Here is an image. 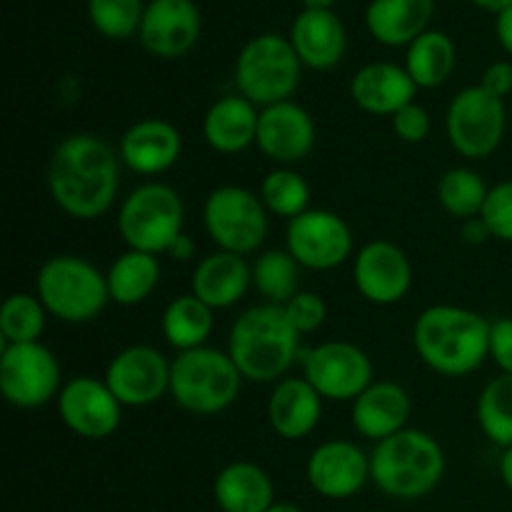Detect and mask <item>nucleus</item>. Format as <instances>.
<instances>
[{
  "mask_svg": "<svg viewBox=\"0 0 512 512\" xmlns=\"http://www.w3.org/2000/svg\"><path fill=\"white\" fill-rule=\"evenodd\" d=\"M118 148L103 135L70 133L53 148L48 160V193L55 208L73 220H98L118 200L120 190Z\"/></svg>",
  "mask_w": 512,
  "mask_h": 512,
  "instance_id": "nucleus-1",
  "label": "nucleus"
},
{
  "mask_svg": "<svg viewBox=\"0 0 512 512\" xmlns=\"http://www.w3.org/2000/svg\"><path fill=\"white\" fill-rule=\"evenodd\" d=\"M413 348L433 373L465 378L490 358V320L460 305H430L413 323Z\"/></svg>",
  "mask_w": 512,
  "mask_h": 512,
  "instance_id": "nucleus-2",
  "label": "nucleus"
},
{
  "mask_svg": "<svg viewBox=\"0 0 512 512\" xmlns=\"http://www.w3.org/2000/svg\"><path fill=\"white\" fill-rule=\"evenodd\" d=\"M228 353L250 383H278L300 360V335L280 305H255L235 318Z\"/></svg>",
  "mask_w": 512,
  "mask_h": 512,
  "instance_id": "nucleus-3",
  "label": "nucleus"
},
{
  "mask_svg": "<svg viewBox=\"0 0 512 512\" xmlns=\"http://www.w3.org/2000/svg\"><path fill=\"white\" fill-rule=\"evenodd\" d=\"M445 475V450L430 433L405 428L375 443L370 453V483L395 500H418L433 493Z\"/></svg>",
  "mask_w": 512,
  "mask_h": 512,
  "instance_id": "nucleus-4",
  "label": "nucleus"
},
{
  "mask_svg": "<svg viewBox=\"0 0 512 512\" xmlns=\"http://www.w3.org/2000/svg\"><path fill=\"white\" fill-rule=\"evenodd\" d=\"M245 378L228 350L195 348L178 353L170 370V398L180 410L200 418L220 415L240 398Z\"/></svg>",
  "mask_w": 512,
  "mask_h": 512,
  "instance_id": "nucleus-5",
  "label": "nucleus"
},
{
  "mask_svg": "<svg viewBox=\"0 0 512 512\" xmlns=\"http://www.w3.org/2000/svg\"><path fill=\"white\" fill-rule=\"evenodd\" d=\"M35 295L45 305L50 318L60 323H93L108 308L110 293L105 273L80 255H53L35 275Z\"/></svg>",
  "mask_w": 512,
  "mask_h": 512,
  "instance_id": "nucleus-6",
  "label": "nucleus"
},
{
  "mask_svg": "<svg viewBox=\"0 0 512 512\" xmlns=\"http://www.w3.org/2000/svg\"><path fill=\"white\" fill-rule=\"evenodd\" d=\"M118 233L125 248L150 255H168L170 245L185 233V203L168 183L138 185L118 210Z\"/></svg>",
  "mask_w": 512,
  "mask_h": 512,
  "instance_id": "nucleus-7",
  "label": "nucleus"
},
{
  "mask_svg": "<svg viewBox=\"0 0 512 512\" xmlns=\"http://www.w3.org/2000/svg\"><path fill=\"white\" fill-rule=\"evenodd\" d=\"M303 75V63L290 38L275 33L255 35L243 45L235 60L238 95L258 108L293 100Z\"/></svg>",
  "mask_w": 512,
  "mask_h": 512,
  "instance_id": "nucleus-8",
  "label": "nucleus"
},
{
  "mask_svg": "<svg viewBox=\"0 0 512 512\" xmlns=\"http://www.w3.org/2000/svg\"><path fill=\"white\" fill-rule=\"evenodd\" d=\"M203 225L218 250L253 255L270 233V213L258 193L243 185H220L210 190L203 205Z\"/></svg>",
  "mask_w": 512,
  "mask_h": 512,
  "instance_id": "nucleus-9",
  "label": "nucleus"
},
{
  "mask_svg": "<svg viewBox=\"0 0 512 512\" xmlns=\"http://www.w3.org/2000/svg\"><path fill=\"white\" fill-rule=\"evenodd\" d=\"M508 128L505 100L490 95L483 85L463 88L448 105L445 130L458 155L468 160H485L500 148Z\"/></svg>",
  "mask_w": 512,
  "mask_h": 512,
  "instance_id": "nucleus-10",
  "label": "nucleus"
},
{
  "mask_svg": "<svg viewBox=\"0 0 512 512\" xmlns=\"http://www.w3.org/2000/svg\"><path fill=\"white\" fill-rule=\"evenodd\" d=\"M63 370L53 350L43 343L3 345L0 350V393L18 410H35L58 400Z\"/></svg>",
  "mask_w": 512,
  "mask_h": 512,
  "instance_id": "nucleus-11",
  "label": "nucleus"
},
{
  "mask_svg": "<svg viewBox=\"0 0 512 512\" xmlns=\"http://www.w3.org/2000/svg\"><path fill=\"white\" fill-rule=\"evenodd\" d=\"M303 378L330 403H353L375 380L373 360L348 340H325L300 353Z\"/></svg>",
  "mask_w": 512,
  "mask_h": 512,
  "instance_id": "nucleus-12",
  "label": "nucleus"
},
{
  "mask_svg": "<svg viewBox=\"0 0 512 512\" xmlns=\"http://www.w3.org/2000/svg\"><path fill=\"white\" fill-rule=\"evenodd\" d=\"M285 248L303 270L328 273L355 258V238L348 220L328 208H310L285 228Z\"/></svg>",
  "mask_w": 512,
  "mask_h": 512,
  "instance_id": "nucleus-13",
  "label": "nucleus"
},
{
  "mask_svg": "<svg viewBox=\"0 0 512 512\" xmlns=\"http://www.w3.org/2000/svg\"><path fill=\"white\" fill-rule=\"evenodd\" d=\"M173 360L153 345H128L110 358L103 380L123 408H148L170 395Z\"/></svg>",
  "mask_w": 512,
  "mask_h": 512,
  "instance_id": "nucleus-14",
  "label": "nucleus"
},
{
  "mask_svg": "<svg viewBox=\"0 0 512 512\" xmlns=\"http://www.w3.org/2000/svg\"><path fill=\"white\" fill-rule=\"evenodd\" d=\"M60 423L83 440H105L123 423V405L113 395L103 378L78 375L70 378L60 390L58 400Z\"/></svg>",
  "mask_w": 512,
  "mask_h": 512,
  "instance_id": "nucleus-15",
  "label": "nucleus"
},
{
  "mask_svg": "<svg viewBox=\"0 0 512 512\" xmlns=\"http://www.w3.org/2000/svg\"><path fill=\"white\" fill-rule=\"evenodd\" d=\"M353 283L368 303L388 308L413 288V263L393 240H370L353 258Z\"/></svg>",
  "mask_w": 512,
  "mask_h": 512,
  "instance_id": "nucleus-16",
  "label": "nucleus"
},
{
  "mask_svg": "<svg viewBox=\"0 0 512 512\" xmlns=\"http://www.w3.org/2000/svg\"><path fill=\"white\" fill-rule=\"evenodd\" d=\"M315 140H318V128L313 115L295 100L260 108L255 145L278 168H293L303 163L313 153Z\"/></svg>",
  "mask_w": 512,
  "mask_h": 512,
  "instance_id": "nucleus-17",
  "label": "nucleus"
},
{
  "mask_svg": "<svg viewBox=\"0 0 512 512\" xmlns=\"http://www.w3.org/2000/svg\"><path fill=\"white\" fill-rule=\"evenodd\" d=\"M310 488L328 500H348L370 483V455L353 440H325L305 463Z\"/></svg>",
  "mask_w": 512,
  "mask_h": 512,
  "instance_id": "nucleus-18",
  "label": "nucleus"
},
{
  "mask_svg": "<svg viewBox=\"0 0 512 512\" xmlns=\"http://www.w3.org/2000/svg\"><path fill=\"white\" fill-rule=\"evenodd\" d=\"M203 18L193 0H153L140 23V45L160 60L188 55L198 45Z\"/></svg>",
  "mask_w": 512,
  "mask_h": 512,
  "instance_id": "nucleus-19",
  "label": "nucleus"
},
{
  "mask_svg": "<svg viewBox=\"0 0 512 512\" xmlns=\"http://www.w3.org/2000/svg\"><path fill=\"white\" fill-rule=\"evenodd\" d=\"M125 168L155 178L173 168L183 155V133L165 118H143L130 125L118 143Z\"/></svg>",
  "mask_w": 512,
  "mask_h": 512,
  "instance_id": "nucleus-20",
  "label": "nucleus"
},
{
  "mask_svg": "<svg viewBox=\"0 0 512 512\" xmlns=\"http://www.w3.org/2000/svg\"><path fill=\"white\" fill-rule=\"evenodd\" d=\"M410 415H413V400L408 390L395 380H373L350 403L355 433L373 443L403 433L410 423Z\"/></svg>",
  "mask_w": 512,
  "mask_h": 512,
  "instance_id": "nucleus-21",
  "label": "nucleus"
},
{
  "mask_svg": "<svg viewBox=\"0 0 512 512\" xmlns=\"http://www.w3.org/2000/svg\"><path fill=\"white\" fill-rule=\"evenodd\" d=\"M418 90L405 65L398 63H368L350 80L353 103L378 118H393L405 105L415 103Z\"/></svg>",
  "mask_w": 512,
  "mask_h": 512,
  "instance_id": "nucleus-22",
  "label": "nucleus"
},
{
  "mask_svg": "<svg viewBox=\"0 0 512 512\" xmlns=\"http://www.w3.org/2000/svg\"><path fill=\"white\" fill-rule=\"evenodd\" d=\"M250 288H253V265L243 255L225 253V250H215L200 258L190 278V293L213 310L233 308Z\"/></svg>",
  "mask_w": 512,
  "mask_h": 512,
  "instance_id": "nucleus-23",
  "label": "nucleus"
},
{
  "mask_svg": "<svg viewBox=\"0 0 512 512\" xmlns=\"http://www.w3.org/2000/svg\"><path fill=\"white\" fill-rule=\"evenodd\" d=\"M323 403L318 390L305 378L278 380L268 398L270 428L290 443L308 438L323 420Z\"/></svg>",
  "mask_w": 512,
  "mask_h": 512,
  "instance_id": "nucleus-24",
  "label": "nucleus"
},
{
  "mask_svg": "<svg viewBox=\"0 0 512 512\" xmlns=\"http://www.w3.org/2000/svg\"><path fill=\"white\" fill-rule=\"evenodd\" d=\"M290 43L305 68L330 70L343 60L348 35L343 20L333 10H303L293 20Z\"/></svg>",
  "mask_w": 512,
  "mask_h": 512,
  "instance_id": "nucleus-25",
  "label": "nucleus"
},
{
  "mask_svg": "<svg viewBox=\"0 0 512 512\" xmlns=\"http://www.w3.org/2000/svg\"><path fill=\"white\" fill-rule=\"evenodd\" d=\"M260 108L243 95L215 100L203 118V138L215 153L238 155L255 145Z\"/></svg>",
  "mask_w": 512,
  "mask_h": 512,
  "instance_id": "nucleus-26",
  "label": "nucleus"
},
{
  "mask_svg": "<svg viewBox=\"0 0 512 512\" xmlns=\"http://www.w3.org/2000/svg\"><path fill=\"white\" fill-rule=\"evenodd\" d=\"M213 498L223 512H265L275 503V485L258 463L235 460L215 475Z\"/></svg>",
  "mask_w": 512,
  "mask_h": 512,
  "instance_id": "nucleus-27",
  "label": "nucleus"
},
{
  "mask_svg": "<svg viewBox=\"0 0 512 512\" xmlns=\"http://www.w3.org/2000/svg\"><path fill=\"white\" fill-rule=\"evenodd\" d=\"M435 0H373L365 10V25L378 43L400 48L428 30Z\"/></svg>",
  "mask_w": 512,
  "mask_h": 512,
  "instance_id": "nucleus-28",
  "label": "nucleus"
},
{
  "mask_svg": "<svg viewBox=\"0 0 512 512\" xmlns=\"http://www.w3.org/2000/svg\"><path fill=\"white\" fill-rule=\"evenodd\" d=\"M105 280H108L110 303L135 308L155 293L163 280V265L158 255L128 248L110 263Z\"/></svg>",
  "mask_w": 512,
  "mask_h": 512,
  "instance_id": "nucleus-29",
  "label": "nucleus"
},
{
  "mask_svg": "<svg viewBox=\"0 0 512 512\" xmlns=\"http://www.w3.org/2000/svg\"><path fill=\"white\" fill-rule=\"evenodd\" d=\"M213 315L215 310L210 305L195 298L193 293H185L165 305L160 330H163V338L168 340L170 348H175L178 353H188V350L208 345L215 328Z\"/></svg>",
  "mask_w": 512,
  "mask_h": 512,
  "instance_id": "nucleus-30",
  "label": "nucleus"
},
{
  "mask_svg": "<svg viewBox=\"0 0 512 512\" xmlns=\"http://www.w3.org/2000/svg\"><path fill=\"white\" fill-rule=\"evenodd\" d=\"M455 63H458V50L443 30H425L408 45L405 55V70L420 90H433L448 83Z\"/></svg>",
  "mask_w": 512,
  "mask_h": 512,
  "instance_id": "nucleus-31",
  "label": "nucleus"
},
{
  "mask_svg": "<svg viewBox=\"0 0 512 512\" xmlns=\"http://www.w3.org/2000/svg\"><path fill=\"white\" fill-rule=\"evenodd\" d=\"M253 288L265 298V303L283 308L290 298L300 293V268L298 260L288 253V248L263 250L253 260Z\"/></svg>",
  "mask_w": 512,
  "mask_h": 512,
  "instance_id": "nucleus-32",
  "label": "nucleus"
},
{
  "mask_svg": "<svg viewBox=\"0 0 512 512\" xmlns=\"http://www.w3.org/2000/svg\"><path fill=\"white\" fill-rule=\"evenodd\" d=\"M435 193H438L440 208L458 218L460 223H465V220L478 218L483 213L490 188L478 170L458 165V168H450L440 175Z\"/></svg>",
  "mask_w": 512,
  "mask_h": 512,
  "instance_id": "nucleus-33",
  "label": "nucleus"
},
{
  "mask_svg": "<svg viewBox=\"0 0 512 512\" xmlns=\"http://www.w3.org/2000/svg\"><path fill=\"white\" fill-rule=\"evenodd\" d=\"M475 418L485 438L498 448L512 445V375L500 373L490 380L475 405Z\"/></svg>",
  "mask_w": 512,
  "mask_h": 512,
  "instance_id": "nucleus-34",
  "label": "nucleus"
},
{
  "mask_svg": "<svg viewBox=\"0 0 512 512\" xmlns=\"http://www.w3.org/2000/svg\"><path fill=\"white\" fill-rule=\"evenodd\" d=\"M48 310L35 293H13L0 308V338L3 345L40 343L48 325Z\"/></svg>",
  "mask_w": 512,
  "mask_h": 512,
  "instance_id": "nucleus-35",
  "label": "nucleus"
},
{
  "mask_svg": "<svg viewBox=\"0 0 512 512\" xmlns=\"http://www.w3.org/2000/svg\"><path fill=\"white\" fill-rule=\"evenodd\" d=\"M260 200L265 210L275 218H285L290 223L293 218L310 210V185L295 168H275L260 183Z\"/></svg>",
  "mask_w": 512,
  "mask_h": 512,
  "instance_id": "nucleus-36",
  "label": "nucleus"
},
{
  "mask_svg": "<svg viewBox=\"0 0 512 512\" xmlns=\"http://www.w3.org/2000/svg\"><path fill=\"white\" fill-rule=\"evenodd\" d=\"M145 8L143 0H88V18L103 38L125 40L140 33Z\"/></svg>",
  "mask_w": 512,
  "mask_h": 512,
  "instance_id": "nucleus-37",
  "label": "nucleus"
},
{
  "mask_svg": "<svg viewBox=\"0 0 512 512\" xmlns=\"http://www.w3.org/2000/svg\"><path fill=\"white\" fill-rule=\"evenodd\" d=\"M480 218L485 220L495 240L512 243V180H503L490 188Z\"/></svg>",
  "mask_w": 512,
  "mask_h": 512,
  "instance_id": "nucleus-38",
  "label": "nucleus"
},
{
  "mask_svg": "<svg viewBox=\"0 0 512 512\" xmlns=\"http://www.w3.org/2000/svg\"><path fill=\"white\" fill-rule=\"evenodd\" d=\"M285 315H288L290 325L298 330V335H310L320 330L328 320V305L313 290H300L295 298H290L283 305Z\"/></svg>",
  "mask_w": 512,
  "mask_h": 512,
  "instance_id": "nucleus-39",
  "label": "nucleus"
},
{
  "mask_svg": "<svg viewBox=\"0 0 512 512\" xmlns=\"http://www.w3.org/2000/svg\"><path fill=\"white\" fill-rule=\"evenodd\" d=\"M390 128H393L395 138H398L400 143L420 145L430 138L433 120H430L428 108H423L420 103H410L390 118Z\"/></svg>",
  "mask_w": 512,
  "mask_h": 512,
  "instance_id": "nucleus-40",
  "label": "nucleus"
},
{
  "mask_svg": "<svg viewBox=\"0 0 512 512\" xmlns=\"http://www.w3.org/2000/svg\"><path fill=\"white\" fill-rule=\"evenodd\" d=\"M490 360L500 373L512 375V318H498L490 323Z\"/></svg>",
  "mask_w": 512,
  "mask_h": 512,
  "instance_id": "nucleus-41",
  "label": "nucleus"
},
{
  "mask_svg": "<svg viewBox=\"0 0 512 512\" xmlns=\"http://www.w3.org/2000/svg\"><path fill=\"white\" fill-rule=\"evenodd\" d=\"M478 85H483L495 98L505 100L512 93V63H508V60H495V63H490Z\"/></svg>",
  "mask_w": 512,
  "mask_h": 512,
  "instance_id": "nucleus-42",
  "label": "nucleus"
},
{
  "mask_svg": "<svg viewBox=\"0 0 512 512\" xmlns=\"http://www.w3.org/2000/svg\"><path fill=\"white\" fill-rule=\"evenodd\" d=\"M460 235H463V240L468 245H483L493 238L488 230V225H485V220L480 218V215L478 218H470V220H465V223H460Z\"/></svg>",
  "mask_w": 512,
  "mask_h": 512,
  "instance_id": "nucleus-43",
  "label": "nucleus"
},
{
  "mask_svg": "<svg viewBox=\"0 0 512 512\" xmlns=\"http://www.w3.org/2000/svg\"><path fill=\"white\" fill-rule=\"evenodd\" d=\"M495 35H498V43L503 45L505 53L512 55V5L505 8L503 13H498V20H495Z\"/></svg>",
  "mask_w": 512,
  "mask_h": 512,
  "instance_id": "nucleus-44",
  "label": "nucleus"
},
{
  "mask_svg": "<svg viewBox=\"0 0 512 512\" xmlns=\"http://www.w3.org/2000/svg\"><path fill=\"white\" fill-rule=\"evenodd\" d=\"M195 250H198V245H195V240L190 238L188 233L180 235L178 240H175L173 245H170L168 255L173 260H180V263H188V260L195 258Z\"/></svg>",
  "mask_w": 512,
  "mask_h": 512,
  "instance_id": "nucleus-45",
  "label": "nucleus"
},
{
  "mask_svg": "<svg viewBox=\"0 0 512 512\" xmlns=\"http://www.w3.org/2000/svg\"><path fill=\"white\" fill-rule=\"evenodd\" d=\"M500 478H503L505 488L512 493V445L505 448L503 455H500Z\"/></svg>",
  "mask_w": 512,
  "mask_h": 512,
  "instance_id": "nucleus-46",
  "label": "nucleus"
},
{
  "mask_svg": "<svg viewBox=\"0 0 512 512\" xmlns=\"http://www.w3.org/2000/svg\"><path fill=\"white\" fill-rule=\"evenodd\" d=\"M473 3L478 5V8L490 10V13H503L505 8H510L512 0H473Z\"/></svg>",
  "mask_w": 512,
  "mask_h": 512,
  "instance_id": "nucleus-47",
  "label": "nucleus"
},
{
  "mask_svg": "<svg viewBox=\"0 0 512 512\" xmlns=\"http://www.w3.org/2000/svg\"><path fill=\"white\" fill-rule=\"evenodd\" d=\"M338 0H303L305 10H333Z\"/></svg>",
  "mask_w": 512,
  "mask_h": 512,
  "instance_id": "nucleus-48",
  "label": "nucleus"
},
{
  "mask_svg": "<svg viewBox=\"0 0 512 512\" xmlns=\"http://www.w3.org/2000/svg\"><path fill=\"white\" fill-rule=\"evenodd\" d=\"M265 512H303V510H300L298 505H293V503H278V500H275V503L270 505V508Z\"/></svg>",
  "mask_w": 512,
  "mask_h": 512,
  "instance_id": "nucleus-49",
  "label": "nucleus"
}]
</instances>
